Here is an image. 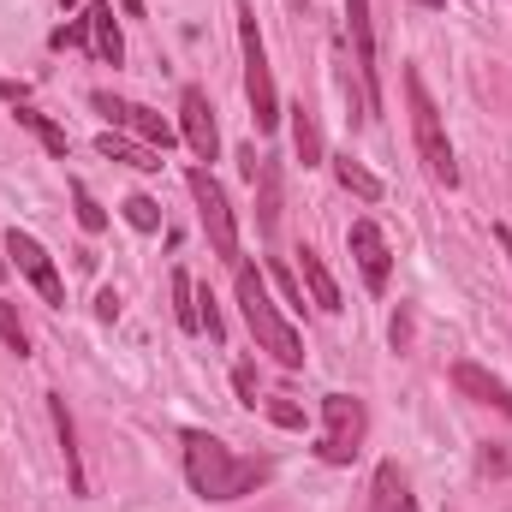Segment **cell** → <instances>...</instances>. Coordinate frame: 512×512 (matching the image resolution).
Here are the masks:
<instances>
[{"instance_id": "obj_1", "label": "cell", "mask_w": 512, "mask_h": 512, "mask_svg": "<svg viewBox=\"0 0 512 512\" xmlns=\"http://www.w3.org/2000/svg\"><path fill=\"white\" fill-rule=\"evenodd\" d=\"M185 477L203 501H239L268 483L262 459H239L227 441H215L209 429H185Z\"/></svg>"}, {"instance_id": "obj_2", "label": "cell", "mask_w": 512, "mask_h": 512, "mask_svg": "<svg viewBox=\"0 0 512 512\" xmlns=\"http://www.w3.org/2000/svg\"><path fill=\"white\" fill-rule=\"evenodd\" d=\"M233 280H239V304H245V322H251L256 346H262V352H274V364L298 370V364H304V334H298V328L280 316V304L268 298L262 274H256L251 262L239 256V262H233Z\"/></svg>"}, {"instance_id": "obj_3", "label": "cell", "mask_w": 512, "mask_h": 512, "mask_svg": "<svg viewBox=\"0 0 512 512\" xmlns=\"http://www.w3.org/2000/svg\"><path fill=\"white\" fill-rule=\"evenodd\" d=\"M405 102H411V137H417V155L429 167L435 185H459V161H453V143H447V126H441V108L423 84V72H405Z\"/></svg>"}, {"instance_id": "obj_4", "label": "cell", "mask_w": 512, "mask_h": 512, "mask_svg": "<svg viewBox=\"0 0 512 512\" xmlns=\"http://www.w3.org/2000/svg\"><path fill=\"white\" fill-rule=\"evenodd\" d=\"M239 48H245V96H251V120L256 131L280 126V90H274V72H268V48H262V30H256L251 0H239Z\"/></svg>"}, {"instance_id": "obj_5", "label": "cell", "mask_w": 512, "mask_h": 512, "mask_svg": "<svg viewBox=\"0 0 512 512\" xmlns=\"http://www.w3.org/2000/svg\"><path fill=\"white\" fill-rule=\"evenodd\" d=\"M185 191H191V203H197V221H203V233H209V251L221 256V262H239V221H233V203H227L221 179H215L209 167H191V173H185Z\"/></svg>"}, {"instance_id": "obj_6", "label": "cell", "mask_w": 512, "mask_h": 512, "mask_svg": "<svg viewBox=\"0 0 512 512\" xmlns=\"http://www.w3.org/2000/svg\"><path fill=\"white\" fill-rule=\"evenodd\" d=\"M364 435H370V411H364V399H352V393H328V399H322V441H316V453H322L328 465H352V459L364 453Z\"/></svg>"}, {"instance_id": "obj_7", "label": "cell", "mask_w": 512, "mask_h": 512, "mask_svg": "<svg viewBox=\"0 0 512 512\" xmlns=\"http://www.w3.org/2000/svg\"><path fill=\"white\" fill-rule=\"evenodd\" d=\"M90 102H96V114H108L114 126H126L137 143H149V149H161V155H167V143H173V126H167L155 108H143V102H126V96H114V90H96Z\"/></svg>"}, {"instance_id": "obj_8", "label": "cell", "mask_w": 512, "mask_h": 512, "mask_svg": "<svg viewBox=\"0 0 512 512\" xmlns=\"http://www.w3.org/2000/svg\"><path fill=\"white\" fill-rule=\"evenodd\" d=\"M6 256H12V268L48 298V304H66V280H60V268L48 262V251L30 239V233H18V227H6Z\"/></svg>"}, {"instance_id": "obj_9", "label": "cell", "mask_w": 512, "mask_h": 512, "mask_svg": "<svg viewBox=\"0 0 512 512\" xmlns=\"http://www.w3.org/2000/svg\"><path fill=\"white\" fill-rule=\"evenodd\" d=\"M346 30H352V48H358L364 96H370V108L382 114V72H376V18H370V0H346Z\"/></svg>"}, {"instance_id": "obj_10", "label": "cell", "mask_w": 512, "mask_h": 512, "mask_svg": "<svg viewBox=\"0 0 512 512\" xmlns=\"http://www.w3.org/2000/svg\"><path fill=\"white\" fill-rule=\"evenodd\" d=\"M179 137L191 143V155L197 161H215V149H221V126H215V102L191 84L185 96H179Z\"/></svg>"}, {"instance_id": "obj_11", "label": "cell", "mask_w": 512, "mask_h": 512, "mask_svg": "<svg viewBox=\"0 0 512 512\" xmlns=\"http://www.w3.org/2000/svg\"><path fill=\"white\" fill-rule=\"evenodd\" d=\"M346 245H352V262H358L364 286H370V292H387V274H393V251H387L382 227H376V221H352V227H346Z\"/></svg>"}, {"instance_id": "obj_12", "label": "cell", "mask_w": 512, "mask_h": 512, "mask_svg": "<svg viewBox=\"0 0 512 512\" xmlns=\"http://www.w3.org/2000/svg\"><path fill=\"white\" fill-rule=\"evenodd\" d=\"M84 18H90V54L102 66H120L126 60V42H120V24H114V0H90Z\"/></svg>"}, {"instance_id": "obj_13", "label": "cell", "mask_w": 512, "mask_h": 512, "mask_svg": "<svg viewBox=\"0 0 512 512\" xmlns=\"http://www.w3.org/2000/svg\"><path fill=\"white\" fill-rule=\"evenodd\" d=\"M453 387H459L465 399H477V405H495V411H507V417H512V387L495 382L483 364H453Z\"/></svg>"}, {"instance_id": "obj_14", "label": "cell", "mask_w": 512, "mask_h": 512, "mask_svg": "<svg viewBox=\"0 0 512 512\" xmlns=\"http://www.w3.org/2000/svg\"><path fill=\"white\" fill-rule=\"evenodd\" d=\"M256 185V221H262V239H274V227H280V167L268 161V155H256V167L245 173Z\"/></svg>"}, {"instance_id": "obj_15", "label": "cell", "mask_w": 512, "mask_h": 512, "mask_svg": "<svg viewBox=\"0 0 512 512\" xmlns=\"http://www.w3.org/2000/svg\"><path fill=\"white\" fill-rule=\"evenodd\" d=\"M370 512H417V495H411V483H405V471L382 459L376 465V483H370Z\"/></svg>"}, {"instance_id": "obj_16", "label": "cell", "mask_w": 512, "mask_h": 512, "mask_svg": "<svg viewBox=\"0 0 512 512\" xmlns=\"http://www.w3.org/2000/svg\"><path fill=\"white\" fill-rule=\"evenodd\" d=\"M48 411H54V435H60V453H66L72 495H90V477H84V453H78V429H72V411H66V399H48Z\"/></svg>"}, {"instance_id": "obj_17", "label": "cell", "mask_w": 512, "mask_h": 512, "mask_svg": "<svg viewBox=\"0 0 512 512\" xmlns=\"http://www.w3.org/2000/svg\"><path fill=\"white\" fill-rule=\"evenodd\" d=\"M298 280L310 286V304H316V310H328V316L340 310V286H334V274H328V262H322V256L310 251V245L298 251Z\"/></svg>"}, {"instance_id": "obj_18", "label": "cell", "mask_w": 512, "mask_h": 512, "mask_svg": "<svg viewBox=\"0 0 512 512\" xmlns=\"http://www.w3.org/2000/svg\"><path fill=\"white\" fill-rule=\"evenodd\" d=\"M96 149H102L108 161H120V167L161 173V149H149V143H137V137H114V131H102V137H96Z\"/></svg>"}, {"instance_id": "obj_19", "label": "cell", "mask_w": 512, "mask_h": 512, "mask_svg": "<svg viewBox=\"0 0 512 512\" xmlns=\"http://www.w3.org/2000/svg\"><path fill=\"white\" fill-rule=\"evenodd\" d=\"M292 114V149H298V161L304 167H322L328 161V149H322V131H316V114L298 102V108H286Z\"/></svg>"}, {"instance_id": "obj_20", "label": "cell", "mask_w": 512, "mask_h": 512, "mask_svg": "<svg viewBox=\"0 0 512 512\" xmlns=\"http://www.w3.org/2000/svg\"><path fill=\"white\" fill-rule=\"evenodd\" d=\"M334 161V179L352 191V197H364V203H382V179L364 167V161H352V155H328Z\"/></svg>"}, {"instance_id": "obj_21", "label": "cell", "mask_w": 512, "mask_h": 512, "mask_svg": "<svg viewBox=\"0 0 512 512\" xmlns=\"http://www.w3.org/2000/svg\"><path fill=\"white\" fill-rule=\"evenodd\" d=\"M12 114H18V126L30 131V137H36V143H42L48 155H66V149H72V137H66V126H54V120H48V114H36L30 102H18Z\"/></svg>"}, {"instance_id": "obj_22", "label": "cell", "mask_w": 512, "mask_h": 512, "mask_svg": "<svg viewBox=\"0 0 512 512\" xmlns=\"http://www.w3.org/2000/svg\"><path fill=\"white\" fill-rule=\"evenodd\" d=\"M173 316H179V328H185V334H203V316H197V286H191V274H185V268H173Z\"/></svg>"}, {"instance_id": "obj_23", "label": "cell", "mask_w": 512, "mask_h": 512, "mask_svg": "<svg viewBox=\"0 0 512 512\" xmlns=\"http://www.w3.org/2000/svg\"><path fill=\"white\" fill-rule=\"evenodd\" d=\"M66 191H72V209H78V227H84V233H102V227H108V215H102V203L90 197V185H84V179H72Z\"/></svg>"}, {"instance_id": "obj_24", "label": "cell", "mask_w": 512, "mask_h": 512, "mask_svg": "<svg viewBox=\"0 0 512 512\" xmlns=\"http://www.w3.org/2000/svg\"><path fill=\"white\" fill-rule=\"evenodd\" d=\"M120 215H126L137 233H155V227H161V203H155V197H143V191H131L126 203H120Z\"/></svg>"}, {"instance_id": "obj_25", "label": "cell", "mask_w": 512, "mask_h": 512, "mask_svg": "<svg viewBox=\"0 0 512 512\" xmlns=\"http://www.w3.org/2000/svg\"><path fill=\"white\" fill-rule=\"evenodd\" d=\"M0 340H6L18 358L30 352V334H24V322H18V310H12V304H0Z\"/></svg>"}, {"instance_id": "obj_26", "label": "cell", "mask_w": 512, "mask_h": 512, "mask_svg": "<svg viewBox=\"0 0 512 512\" xmlns=\"http://www.w3.org/2000/svg\"><path fill=\"white\" fill-rule=\"evenodd\" d=\"M262 411H268L280 429H304V411H298L292 399H262Z\"/></svg>"}, {"instance_id": "obj_27", "label": "cell", "mask_w": 512, "mask_h": 512, "mask_svg": "<svg viewBox=\"0 0 512 512\" xmlns=\"http://www.w3.org/2000/svg\"><path fill=\"white\" fill-rule=\"evenodd\" d=\"M48 42H54V48H84V42H90V18H78V24H60Z\"/></svg>"}, {"instance_id": "obj_28", "label": "cell", "mask_w": 512, "mask_h": 512, "mask_svg": "<svg viewBox=\"0 0 512 512\" xmlns=\"http://www.w3.org/2000/svg\"><path fill=\"white\" fill-rule=\"evenodd\" d=\"M268 274H274V286H280V292H286V298H292V310H304V286H298V274H292V268H286V262H274V268H268Z\"/></svg>"}, {"instance_id": "obj_29", "label": "cell", "mask_w": 512, "mask_h": 512, "mask_svg": "<svg viewBox=\"0 0 512 512\" xmlns=\"http://www.w3.org/2000/svg\"><path fill=\"white\" fill-rule=\"evenodd\" d=\"M233 387H239V399H245L251 411L262 405V387H256V370H251V364H239V370H233Z\"/></svg>"}, {"instance_id": "obj_30", "label": "cell", "mask_w": 512, "mask_h": 512, "mask_svg": "<svg viewBox=\"0 0 512 512\" xmlns=\"http://www.w3.org/2000/svg\"><path fill=\"white\" fill-rule=\"evenodd\" d=\"M96 316H102V322H114V316H120V292H114V286H108V292H96Z\"/></svg>"}, {"instance_id": "obj_31", "label": "cell", "mask_w": 512, "mask_h": 512, "mask_svg": "<svg viewBox=\"0 0 512 512\" xmlns=\"http://www.w3.org/2000/svg\"><path fill=\"white\" fill-rule=\"evenodd\" d=\"M495 245L507 251V262H512V227H495Z\"/></svg>"}, {"instance_id": "obj_32", "label": "cell", "mask_w": 512, "mask_h": 512, "mask_svg": "<svg viewBox=\"0 0 512 512\" xmlns=\"http://www.w3.org/2000/svg\"><path fill=\"white\" fill-rule=\"evenodd\" d=\"M120 6H126V12H143V0H120Z\"/></svg>"}, {"instance_id": "obj_33", "label": "cell", "mask_w": 512, "mask_h": 512, "mask_svg": "<svg viewBox=\"0 0 512 512\" xmlns=\"http://www.w3.org/2000/svg\"><path fill=\"white\" fill-rule=\"evenodd\" d=\"M0 280H6V256H0Z\"/></svg>"}, {"instance_id": "obj_34", "label": "cell", "mask_w": 512, "mask_h": 512, "mask_svg": "<svg viewBox=\"0 0 512 512\" xmlns=\"http://www.w3.org/2000/svg\"><path fill=\"white\" fill-rule=\"evenodd\" d=\"M60 6H78V0H60Z\"/></svg>"}]
</instances>
